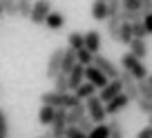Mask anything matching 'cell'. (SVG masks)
I'll return each mask as SVG.
<instances>
[{
  "label": "cell",
  "instance_id": "cell-1",
  "mask_svg": "<svg viewBox=\"0 0 152 138\" xmlns=\"http://www.w3.org/2000/svg\"><path fill=\"white\" fill-rule=\"evenodd\" d=\"M40 100H43V105L54 107V109H72V107L81 105V100L74 94H56V91H45Z\"/></svg>",
  "mask_w": 152,
  "mask_h": 138
},
{
  "label": "cell",
  "instance_id": "cell-2",
  "mask_svg": "<svg viewBox=\"0 0 152 138\" xmlns=\"http://www.w3.org/2000/svg\"><path fill=\"white\" fill-rule=\"evenodd\" d=\"M121 72H128L137 82L148 80V69H145V65H143L141 60H137L132 53H123V56H121Z\"/></svg>",
  "mask_w": 152,
  "mask_h": 138
},
{
  "label": "cell",
  "instance_id": "cell-3",
  "mask_svg": "<svg viewBox=\"0 0 152 138\" xmlns=\"http://www.w3.org/2000/svg\"><path fill=\"white\" fill-rule=\"evenodd\" d=\"M85 114L90 116V120L94 125H105V118H107V111H105V105L101 103V98H99V94L96 96H92V98H87L85 103Z\"/></svg>",
  "mask_w": 152,
  "mask_h": 138
},
{
  "label": "cell",
  "instance_id": "cell-4",
  "mask_svg": "<svg viewBox=\"0 0 152 138\" xmlns=\"http://www.w3.org/2000/svg\"><path fill=\"white\" fill-rule=\"evenodd\" d=\"M92 67H96V69H99V72L103 74L107 80H116V78L121 76V69L114 65L110 58H105L103 53H96V56H94V60H92Z\"/></svg>",
  "mask_w": 152,
  "mask_h": 138
},
{
  "label": "cell",
  "instance_id": "cell-5",
  "mask_svg": "<svg viewBox=\"0 0 152 138\" xmlns=\"http://www.w3.org/2000/svg\"><path fill=\"white\" fill-rule=\"evenodd\" d=\"M63 53H65V47H58L54 49L52 53H49V60H47V69H45V76L49 78V80H54V78L61 74V62H63Z\"/></svg>",
  "mask_w": 152,
  "mask_h": 138
},
{
  "label": "cell",
  "instance_id": "cell-6",
  "mask_svg": "<svg viewBox=\"0 0 152 138\" xmlns=\"http://www.w3.org/2000/svg\"><path fill=\"white\" fill-rule=\"evenodd\" d=\"M52 14V2H45V0H38V2H34L31 7V22L34 25H45V20H47V16Z\"/></svg>",
  "mask_w": 152,
  "mask_h": 138
},
{
  "label": "cell",
  "instance_id": "cell-7",
  "mask_svg": "<svg viewBox=\"0 0 152 138\" xmlns=\"http://www.w3.org/2000/svg\"><path fill=\"white\" fill-rule=\"evenodd\" d=\"M119 94H123V85H121V80L116 78V80H110L107 85L99 91V98H101V103H103V105H107L110 100H114Z\"/></svg>",
  "mask_w": 152,
  "mask_h": 138
},
{
  "label": "cell",
  "instance_id": "cell-8",
  "mask_svg": "<svg viewBox=\"0 0 152 138\" xmlns=\"http://www.w3.org/2000/svg\"><path fill=\"white\" fill-rule=\"evenodd\" d=\"M67 109H56V116H54V123H52V136L54 138H65L67 131V118H65Z\"/></svg>",
  "mask_w": 152,
  "mask_h": 138
},
{
  "label": "cell",
  "instance_id": "cell-9",
  "mask_svg": "<svg viewBox=\"0 0 152 138\" xmlns=\"http://www.w3.org/2000/svg\"><path fill=\"white\" fill-rule=\"evenodd\" d=\"M85 82H90V85H94L96 89H103L105 85H107V78L103 76V74L99 72V69H96V67H85Z\"/></svg>",
  "mask_w": 152,
  "mask_h": 138
},
{
  "label": "cell",
  "instance_id": "cell-10",
  "mask_svg": "<svg viewBox=\"0 0 152 138\" xmlns=\"http://www.w3.org/2000/svg\"><path fill=\"white\" fill-rule=\"evenodd\" d=\"M85 36V49L92 53V56H96V53H101V33L96 31V29H90V31L83 33Z\"/></svg>",
  "mask_w": 152,
  "mask_h": 138
},
{
  "label": "cell",
  "instance_id": "cell-11",
  "mask_svg": "<svg viewBox=\"0 0 152 138\" xmlns=\"http://www.w3.org/2000/svg\"><path fill=\"white\" fill-rule=\"evenodd\" d=\"M128 105H130V98L125 94H119L114 100H110L107 105H105V111H107V116H116V114H121Z\"/></svg>",
  "mask_w": 152,
  "mask_h": 138
},
{
  "label": "cell",
  "instance_id": "cell-12",
  "mask_svg": "<svg viewBox=\"0 0 152 138\" xmlns=\"http://www.w3.org/2000/svg\"><path fill=\"white\" fill-rule=\"evenodd\" d=\"M67 82H69V91L74 94L78 87L85 82V67H81V65H76L74 69L69 72V76H67Z\"/></svg>",
  "mask_w": 152,
  "mask_h": 138
},
{
  "label": "cell",
  "instance_id": "cell-13",
  "mask_svg": "<svg viewBox=\"0 0 152 138\" xmlns=\"http://www.w3.org/2000/svg\"><path fill=\"white\" fill-rule=\"evenodd\" d=\"M78 65L76 62V51L69 47H65V53H63V62H61V74H65V76H69V72L74 69V67Z\"/></svg>",
  "mask_w": 152,
  "mask_h": 138
},
{
  "label": "cell",
  "instance_id": "cell-14",
  "mask_svg": "<svg viewBox=\"0 0 152 138\" xmlns=\"http://www.w3.org/2000/svg\"><path fill=\"white\" fill-rule=\"evenodd\" d=\"M128 47H130V51H128V53H132L137 60H141V62H143V60L148 58V43H145V40H132Z\"/></svg>",
  "mask_w": 152,
  "mask_h": 138
},
{
  "label": "cell",
  "instance_id": "cell-15",
  "mask_svg": "<svg viewBox=\"0 0 152 138\" xmlns=\"http://www.w3.org/2000/svg\"><path fill=\"white\" fill-rule=\"evenodd\" d=\"M83 116H87L85 114V105H76V107H72V109H67V114H65V118H67V127H76L78 125V120L83 118Z\"/></svg>",
  "mask_w": 152,
  "mask_h": 138
},
{
  "label": "cell",
  "instance_id": "cell-16",
  "mask_svg": "<svg viewBox=\"0 0 152 138\" xmlns=\"http://www.w3.org/2000/svg\"><path fill=\"white\" fill-rule=\"evenodd\" d=\"M92 18L96 22H107V2L105 0H96L92 5Z\"/></svg>",
  "mask_w": 152,
  "mask_h": 138
},
{
  "label": "cell",
  "instance_id": "cell-17",
  "mask_svg": "<svg viewBox=\"0 0 152 138\" xmlns=\"http://www.w3.org/2000/svg\"><path fill=\"white\" fill-rule=\"evenodd\" d=\"M63 25H65V16H63L61 11H52V14L47 16V20H45V27L52 29V31H58Z\"/></svg>",
  "mask_w": 152,
  "mask_h": 138
},
{
  "label": "cell",
  "instance_id": "cell-18",
  "mask_svg": "<svg viewBox=\"0 0 152 138\" xmlns=\"http://www.w3.org/2000/svg\"><path fill=\"white\" fill-rule=\"evenodd\" d=\"M96 91H99V89H96L94 85H90V82H83V85H81V87H78V89L74 91V96H76V98H78V100H81V103H85L87 98H92V96H96Z\"/></svg>",
  "mask_w": 152,
  "mask_h": 138
},
{
  "label": "cell",
  "instance_id": "cell-19",
  "mask_svg": "<svg viewBox=\"0 0 152 138\" xmlns=\"http://www.w3.org/2000/svg\"><path fill=\"white\" fill-rule=\"evenodd\" d=\"M54 116H56V109H54V107H47V105H43L40 111H38V120H40V125H45V127H52Z\"/></svg>",
  "mask_w": 152,
  "mask_h": 138
},
{
  "label": "cell",
  "instance_id": "cell-20",
  "mask_svg": "<svg viewBox=\"0 0 152 138\" xmlns=\"http://www.w3.org/2000/svg\"><path fill=\"white\" fill-rule=\"evenodd\" d=\"M67 47L74 49V51L83 49V47H85V36H83L81 31H72L69 36H67Z\"/></svg>",
  "mask_w": 152,
  "mask_h": 138
},
{
  "label": "cell",
  "instance_id": "cell-21",
  "mask_svg": "<svg viewBox=\"0 0 152 138\" xmlns=\"http://www.w3.org/2000/svg\"><path fill=\"white\" fill-rule=\"evenodd\" d=\"M121 25H123V22H121V18H119V16H116V18H110V20H107V36H110L112 40H116V43H119V31H121Z\"/></svg>",
  "mask_w": 152,
  "mask_h": 138
},
{
  "label": "cell",
  "instance_id": "cell-22",
  "mask_svg": "<svg viewBox=\"0 0 152 138\" xmlns=\"http://www.w3.org/2000/svg\"><path fill=\"white\" fill-rule=\"evenodd\" d=\"M54 91H56V94H72V91H69V82H67L65 74H58V76L54 78Z\"/></svg>",
  "mask_w": 152,
  "mask_h": 138
},
{
  "label": "cell",
  "instance_id": "cell-23",
  "mask_svg": "<svg viewBox=\"0 0 152 138\" xmlns=\"http://www.w3.org/2000/svg\"><path fill=\"white\" fill-rule=\"evenodd\" d=\"M107 129H110V138H125V131H123V125H121V120L112 118L107 123Z\"/></svg>",
  "mask_w": 152,
  "mask_h": 138
},
{
  "label": "cell",
  "instance_id": "cell-24",
  "mask_svg": "<svg viewBox=\"0 0 152 138\" xmlns=\"http://www.w3.org/2000/svg\"><path fill=\"white\" fill-rule=\"evenodd\" d=\"M132 40H134V36H132V25L123 22V25H121V31H119V43H121V45H130Z\"/></svg>",
  "mask_w": 152,
  "mask_h": 138
},
{
  "label": "cell",
  "instance_id": "cell-25",
  "mask_svg": "<svg viewBox=\"0 0 152 138\" xmlns=\"http://www.w3.org/2000/svg\"><path fill=\"white\" fill-rule=\"evenodd\" d=\"M92 60H94V56H92V53L87 51L85 47L76 51V62H78L81 67H92Z\"/></svg>",
  "mask_w": 152,
  "mask_h": 138
},
{
  "label": "cell",
  "instance_id": "cell-26",
  "mask_svg": "<svg viewBox=\"0 0 152 138\" xmlns=\"http://www.w3.org/2000/svg\"><path fill=\"white\" fill-rule=\"evenodd\" d=\"M87 138H110L107 123H105V125H94V129L87 134Z\"/></svg>",
  "mask_w": 152,
  "mask_h": 138
},
{
  "label": "cell",
  "instance_id": "cell-27",
  "mask_svg": "<svg viewBox=\"0 0 152 138\" xmlns=\"http://www.w3.org/2000/svg\"><path fill=\"white\" fill-rule=\"evenodd\" d=\"M0 7H2V14L18 16V2H14V0H5V2H0Z\"/></svg>",
  "mask_w": 152,
  "mask_h": 138
},
{
  "label": "cell",
  "instance_id": "cell-28",
  "mask_svg": "<svg viewBox=\"0 0 152 138\" xmlns=\"http://www.w3.org/2000/svg\"><path fill=\"white\" fill-rule=\"evenodd\" d=\"M139 98L150 100V103H152V87L148 85V80H141V82H139Z\"/></svg>",
  "mask_w": 152,
  "mask_h": 138
},
{
  "label": "cell",
  "instance_id": "cell-29",
  "mask_svg": "<svg viewBox=\"0 0 152 138\" xmlns=\"http://www.w3.org/2000/svg\"><path fill=\"white\" fill-rule=\"evenodd\" d=\"M76 129H78V131H83V134L87 136V134L94 129V123L90 120V116H83V118L78 120V125H76Z\"/></svg>",
  "mask_w": 152,
  "mask_h": 138
},
{
  "label": "cell",
  "instance_id": "cell-30",
  "mask_svg": "<svg viewBox=\"0 0 152 138\" xmlns=\"http://www.w3.org/2000/svg\"><path fill=\"white\" fill-rule=\"evenodd\" d=\"M31 7H34V2L20 0V2H18V16H23V18H31Z\"/></svg>",
  "mask_w": 152,
  "mask_h": 138
},
{
  "label": "cell",
  "instance_id": "cell-31",
  "mask_svg": "<svg viewBox=\"0 0 152 138\" xmlns=\"http://www.w3.org/2000/svg\"><path fill=\"white\" fill-rule=\"evenodd\" d=\"M7 134H9V120L5 109H0V138H7Z\"/></svg>",
  "mask_w": 152,
  "mask_h": 138
},
{
  "label": "cell",
  "instance_id": "cell-32",
  "mask_svg": "<svg viewBox=\"0 0 152 138\" xmlns=\"http://www.w3.org/2000/svg\"><path fill=\"white\" fill-rule=\"evenodd\" d=\"M132 36H134V40H145V27H143V22H134L132 25Z\"/></svg>",
  "mask_w": 152,
  "mask_h": 138
},
{
  "label": "cell",
  "instance_id": "cell-33",
  "mask_svg": "<svg viewBox=\"0 0 152 138\" xmlns=\"http://www.w3.org/2000/svg\"><path fill=\"white\" fill-rule=\"evenodd\" d=\"M119 14H121V2H116V0L107 2V20L110 18H116Z\"/></svg>",
  "mask_w": 152,
  "mask_h": 138
},
{
  "label": "cell",
  "instance_id": "cell-34",
  "mask_svg": "<svg viewBox=\"0 0 152 138\" xmlns=\"http://www.w3.org/2000/svg\"><path fill=\"white\" fill-rule=\"evenodd\" d=\"M137 107H139V111H141V114L152 116V103H150V100H143V98H139V100H137Z\"/></svg>",
  "mask_w": 152,
  "mask_h": 138
},
{
  "label": "cell",
  "instance_id": "cell-35",
  "mask_svg": "<svg viewBox=\"0 0 152 138\" xmlns=\"http://www.w3.org/2000/svg\"><path fill=\"white\" fill-rule=\"evenodd\" d=\"M65 138H87L83 131H78L76 127H67V131H65Z\"/></svg>",
  "mask_w": 152,
  "mask_h": 138
},
{
  "label": "cell",
  "instance_id": "cell-36",
  "mask_svg": "<svg viewBox=\"0 0 152 138\" xmlns=\"http://www.w3.org/2000/svg\"><path fill=\"white\" fill-rule=\"evenodd\" d=\"M141 14H143V18L148 14H152V0H143L141 2Z\"/></svg>",
  "mask_w": 152,
  "mask_h": 138
},
{
  "label": "cell",
  "instance_id": "cell-37",
  "mask_svg": "<svg viewBox=\"0 0 152 138\" xmlns=\"http://www.w3.org/2000/svg\"><path fill=\"white\" fill-rule=\"evenodd\" d=\"M143 27H145V33H148V36H152V14H148L145 18H143Z\"/></svg>",
  "mask_w": 152,
  "mask_h": 138
},
{
  "label": "cell",
  "instance_id": "cell-38",
  "mask_svg": "<svg viewBox=\"0 0 152 138\" xmlns=\"http://www.w3.org/2000/svg\"><path fill=\"white\" fill-rule=\"evenodd\" d=\"M137 138H152V127H148V125H145V127L137 134Z\"/></svg>",
  "mask_w": 152,
  "mask_h": 138
},
{
  "label": "cell",
  "instance_id": "cell-39",
  "mask_svg": "<svg viewBox=\"0 0 152 138\" xmlns=\"http://www.w3.org/2000/svg\"><path fill=\"white\" fill-rule=\"evenodd\" d=\"M148 85L152 87V74H148Z\"/></svg>",
  "mask_w": 152,
  "mask_h": 138
},
{
  "label": "cell",
  "instance_id": "cell-40",
  "mask_svg": "<svg viewBox=\"0 0 152 138\" xmlns=\"http://www.w3.org/2000/svg\"><path fill=\"white\" fill-rule=\"evenodd\" d=\"M148 127H152V116H148Z\"/></svg>",
  "mask_w": 152,
  "mask_h": 138
},
{
  "label": "cell",
  "instance_id": "cell-41",
  "mask_svg": "<svg viewBox=\"0 0 152 138\" xmlns=\"http://www.w3.org/2000/svg\"><path fill=\"white\" fill-rule=\"evenodd\" d=\"M43 138H54V136H52V134H49V131H47V134H45V136H43Z\"/></svg>",
  "mask_w": 152,
  "mask_h": 138
},
{
  "label": "cell",
  "instance_id": "cell-42",
  "mask_svg": "<svg viewBox=\"0 0 152 138\" xmlns=\"http://www.w3.org/2000/svg\"><path fill=\"white\" fill-rule=\"evenodd\" d=\"M0 14H2V7H0Z\"/></svg>",
  "mask_w": 152,
  "mask_h": 138
}]
</instances>
